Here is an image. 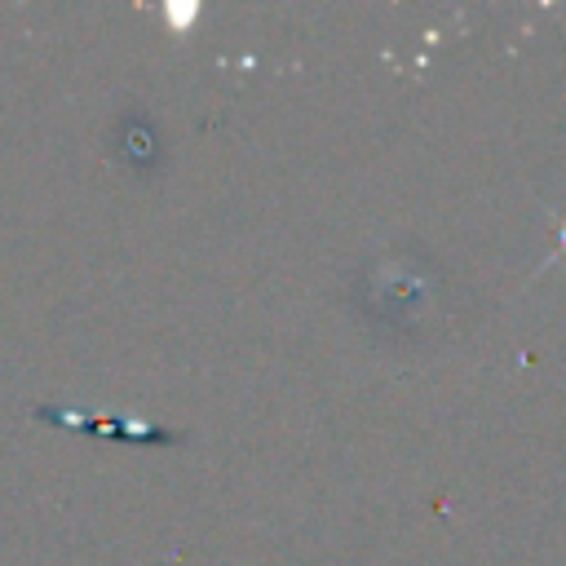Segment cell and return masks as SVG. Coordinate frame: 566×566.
<instances>
[{
  "mask_svg": "<svg viewBox=\"0 0 566 566\" xmlns=\"http://www.w3.org/2000/svg\"><path fill=\"white\" fill-rule=\"evenodd\" d=\"M31 416L44 420V424H57V429L97 433V438H119V442H159V447L181 442V433H168V429L146 424V420H124V416H80V411H62V407H35Z\"/></svg>",
  "mask_w": 566,
  "mask_h": 566,
  "instance_id": "1",
  "label": "cell"
}]
</instances>
